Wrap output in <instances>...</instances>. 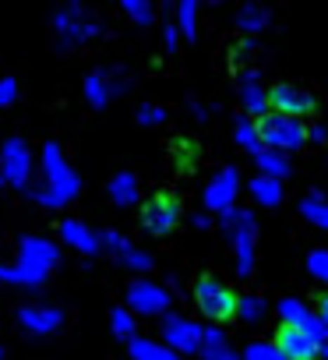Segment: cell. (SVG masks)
<instances>
[{"label": "cell", "mask_w": 328, "mask_h": 360, "mask_svg": "<svg viewBox=\"0 0 328 360\" xmlns=\"http://www.w3.org/2000/svg\"><path fill=\"white\" fill-rule=\"evenodd\" d=\"M43 176H46L43 188L32 191V198H36L43 209H60V205L74 202L78 191H81V180H78L74 166L67 162V155H64V148H60L57 141H50V145L43 148Z\"/></svg>", "instance_id": "1"}, {"label": "cell", "mask_w": 328, "mask_h": 360, "mask_svg": "<svg viewBox=\"0 0 328 360\" xmlns=\"http://www.w3.org/2000/svg\"><path fill=\"white\" fill-rule=\"evenodd\" d=\"M254 138L268 148L279 152H296L310 141V124L307 120H293V117H279V113H261L254 124Z\"/></svg>", "instance_id": "2"}, {"label": "cell", "mask_w": 328, "mask_h": 360, "mask_svg": "<svg viewBox=\"0 0 328 360\" xmlns=\"http://www.w3.org/2000/svg\"><path fill=\"white\" fill-rule=\"evenodd\" d=\"M195 300L209 321H233L240 314V293L216 276H202L195 283Z\"/></svg>", "instance_id": "3"}, {"label": "cell", "mask_w": 328, "mask_h": 360, "mask_svg": "<svg viewBox=\"0 0 328 360\" xmlns=\"http://www.w3.org/2000/svg\"><path fill=\"white\" fill-rule=\"evenodd\" d=\"M272 349L282 360H321V339L310 325L300 321H282L272 335Z\"/></svg>", "instance_id": "4"}, {"label": "cell", "mask_w": 328, "mask_h": 360, "mask_svg": "<svg viewBox=\"0 0 328 360\" xmlns=\"http://www.w3.org/2000/svg\"><path fill=\"white\" fill-rule=\"evenodd\" d=\"M265 113L293 117V120H310L317 113V99L296 85H272L265 92Z\"/></svg>", "instance_id": "5"}, {"label": "cell", "mask_w": 328, "mask_h": 360, "mask_svg": "<svg viewBox=\"0 0 328 360\" xmlns=\"http://www.w3.org/2000/svg\"><path fill=\"white\" fill-rule=\"evenodd\" d=\"M32 176V148L22 138H8L0 145V180L11 188H29Z\"/></svg>", "instance_id": "6"}, {"label": "cell", "mask_w": 328, "mask_h": 360, "mask_svg": "<svg viewBox=\"0 0 328 360\" xmlns=\"http://www.w3.org/2000/svg\"><path fill=\"white\" fill-rule=\"evenodd\" d=\"M53 29L60 36V46H81L99 32V22H92L81 4H67L53 15Z\"/></svg>", "instance_id": "7"}, {"label": "cell", "mask_w": 328, "mask_h": 360, "mask_svg": "<svg viewBox=\"0 0 328 360\" xmlns=\"http://www.w3.org/2000/svg\"><path fill=\"white\" fill-rule=\"evenodd\" d=\"M177 219H181V202L170 198V195H159V198H152V202L141 209V226H145L148 233H155V237L170 233V230L177 226Z\"/></svg>", "instance_id": "8"}, {"label": "cell", "mask_w": 328, "mask_h": 360, "mask_svg": "<svg viewBox=\"0 0 328 360\" xmlns=\"http://www.w3.org/2000/svg\"><path fill=\"white\" fill-rule=\"evenodd\" d=\"M18 265L50 276V269L57 265V244H50L46 237H22V244H18Z\"/></svg>", "instance_id": "9"}, {"label": "cell", "mask_w": 328, "mask_h": 360, "mask_svg": "<svg viewBox=\"0 0 328 360\" xmlns=\"http://www.w3.org/2000/svg\"><path fill=\"white\" fill-rule=\"evenodd\" d=\"M18 325L32 335H53L64 325V314L57 307H46V304H25L18 311Z\"/></svg>", "instance_id": "10"}, {"label": "cell", "mask_w": 328, "mask_h": 360, "mask_svg": "<svg viewBox=\"0 0 328 360\" xmlns=\"http://www.w3.org/2000/svg\"><path fill=\"white\" fill-rule=\"evenodd\" d=\"M127 304L138 314H159V311H166V293H162L159 286H152V283H131Z\"/></svg>", "instance_id": "11"}, {"label": "cell", "mask_w": 328, "mask_h": 360, "mask_svg": "<svg viewBox=\"0 0 328 360\" xmlns=\"http://www.w3.org/2000/svg\"><path fill=\"white\" fill-rule=\"evenodd\" d=\"M60 237H64L67 248H74V251H81V255H99V251H103V248H99V233H92L81 219H64V223H60Z\"/></svg>", "instance_id": "12"}, {"label": "cell", "mask_w": 328, "mask_h": 360, "mask_svg": "<svg viewBox=\"0 0 328 360\" xmlns=\"http://www.w3.org/2000/svg\"><path fill=\"white\" fill-rule=\"evenodd\" d=\"M85 99H88V106L103 110L110 103V75H103V71L85 75Z\"/></svg>", "instance_id": "13"}, {"label": "cell", "mask_w": 328, "mask_h": 360, "mask_svg": "<svg viewBox=\"0 0 328 360\" xmlns=\"http://www.w3.org/2000/svg\"><path fill=\"white\" fill-rule=\"evenodd\" d=\"M110 198L117 202V205H134L138 202V180L131 176V173H117L113 180H110Z\"/></svg>", "instance_id": "14"}, {"label": "cell", "mask_w": 328, "mask_h": 360, "mask_svg": "<svg viewBox=\"0 0 328 360\" xmlns=\"http://www.w3.org/2000/svg\"><path fill=\"white\" fill-rule=\"evenodd\" d=\"M166 339H170L173 346H181V349H195V342H198V328H195L191 321L170 318V321H166Z\"/></svg>", "instance_id": "15"}, {"label": "cell", "mask_w": 328, "mask_h": 360, "mask_svg": "<svg viewBox=\"0 0 328 360\" xmlns=\"http://www.w3.org/2000/svg\"><path fill=\"white\" fill-rule=\"evenodd\" d=\"M0 283H18V286H39L46 283L43 272H32L25 265H0Z\"/></svg>", "instance_id": "16"}, {"label": "cell", "mask_w": 328, "mask_h": 360, "mask_svg": "<svg viewBox=\"0 0 328 360\" xmlns=\"http://www.w3.org/2000/svg\"><path fill=\"white\" fill-rule=\"evenodd\" d=\"M131 356L134 360H177L173 353H166V349H159L155 342H148V339H131Z\"/></svg>", "instance_id": "17"}, {"label": "cell", "mask_w": 328, "mask_h": 360, "mask_svg": "<svg viewBox=\"0 0 328 360\" xmlns=\"http://www.w3.org/2000/svg\"><path fill=\"white\" fill-rule=\"evenodd\" d=\"M110 325H113V332H117L120 339H134V318H131L124 307H113V311H110Z\"/></svg>", "instance_id": "18"}, {"label": "cell", "mask_w": 328, "mask_h": 360, "mask_svg": "<svg viewBox=\"0 0 328 360\" xmlns=\"http://www.w3.org/2000/svg\"><path fill=\"white\" fill-rule=\"evenodd\" d=\"M120 258H124V262H127L131 269H138V272H145V269H152V258H148L145 251H138V248H131V244H127V248L120 251Z\"/></svg>", "instance_id": "19"}, {"label": "cell", "mask_w": 328, "mask_h": 360, "mask_svg": "<svg viewBox=\"0 0 328 360\" xmlns=\"http://www.w3.org/2000/svg\"><path fill=\"white\" fill-rule=\"evenodd\" d=\"M124 11L134 18V22H152V4H145V0H124Z\"/></svg>", "instance_id": "20"}, {"label": "cell", "mask_w": 328, "mask_h": 360, "mask_svg": "<svg viewBox=\"0 0 328 360\" xmlns=\"http://www.w3.org/2000/svg\"><path fill=\"white\" fill-rule=\"evenodd\" d=\"M15 99H18V82L15 78H0V110L15 106Z\"/></svg>", "instance_id": "21"}, {"label": "cell", "mask_w": 328, "mask_h": 360, "mask_svg": "<svg viewBox=\"0 0 328 360\" xmlns=\"http://www.w3.org/2000/svg\"><path fill=\"white\" fill-rule=\"evenodd\" d=\"M99 248H110V251H117V255H120V251L127 248V240H124L117 230H103V233H99Z\"/></svg>", "instance_id": "22"}, {"label": "cell", "mask_w": 328, "mask_h": 360, "mask_svg": "<svg viewBox=\"0 0 328 360\" xmlns=\"http://www.w3.org/2000/svg\"><path fill=\"white\" fill-rule=\"evenodd\" d=\"M162 117H166V113H162L159 106H141L138 110V120L141 124H162Z\"/></svg>", "instance_id": "23"}, {"label": "cell", "mask_w": 328, "mask_h": 360, "mask_svg": "<svg viewBox=\"0 0 328 360\" xmlns=\"http://www.w3.org/2000/svg\"><path fill=\"white\" fill-rule=\"evenodd\" d=\"M181 22H184V29L191 32V25H195V4H184V8H181Z\"/></svg>", "instance_id": "24"}, {"label": "cell", "mask_w": 328, "mask_h": 360, "mask_svg": "<svg viewBox=\"0 0 328 360\" xmlns=\"http://www.w3.org/2000/svg\"><path fill=\"white\" fill-rule=\"evenodd\" d=\"M321 321H324V328H328V293H321Z\"/></svg>", "instance_id": "25"}, {"label": "cell", "mask_w": 328, "mask_h": 360, "mask_svg": "<svg viewBox=\"0 0 328 360\" xmlns=\"http://www.w3.org/2000/svg\"><path fill=\"white\" fill-rule=\"evenodd\" d=\"M0 184H4V180H0Z\"/></svg>", "instance_id": "26"}]
</instances>
